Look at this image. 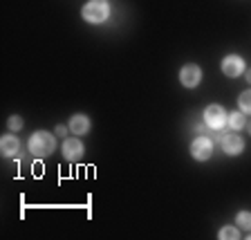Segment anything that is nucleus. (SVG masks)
<instances>
[{"instance_id":"19","label":"nucleus","mask_w":251,"mask_h":240,"mask_svg":"<svg viewBox=\"0 0 251 240\" xmlns=\"http://www.w3.org/2000/svg\"><path fill=\"white\" fill-rule=\"evenodd\" d=\"M249 240H251V234H249Z\"/></svg>"},{"instance_id":"2","label":"nucleus","mask_w":251,"mask_h":240,"mask_svg":"<svg viewBox=\"0 0 251 240\" xmlns=\"http://www.w3.org/2000/svg\"><path fill=\"white\" fill-rule=\"evenodd\" d=\"M81 16H83V21L99 25V23H103L105 18L110 16V5L105 2V0H90V2H85L83 5Z\"/></svg>"},{"instance_id":"15","label":"nucleus","mask_w":251,"mask_h":240,"mask_svg":"<svg viewBox=\"0 0 251 240\" xmlns=\"http://www.w3.org/2000/svg\"><path fill=\"white\" fill-rule=\"evenodd\" d=\"M7 126H9V128H11V131H21V128H23V119H21V117H9V121H7Z\"/></svg>"},{"instance_id":"7","label":"nucleus","mask_w":251,"mask_h":240,"mask_svg":"<svg viewBox=\"0 0 251 240\" xmlns=\"http://www.w3.org/2000/svg\"><path fill=\"white\" fill-rule=\"evenodd\" d=\"M222 72L226 74V77H240L242 72H245V61H242L238 54H229V56L222 58Z\"/></svg>"},{"instance_id":"5","label":"nucleus","mask_w":251,"mask_h":240,"mask_svg":"<svg viewBox=\"0 0 251 240\" xmlns=\"http://www.w3.org/2000/svg\"><path fill=\"white\" fill-rule=\"evenodd\" d=\"M220 141H222V151H225L226 155H238V153L245 151V139H242V137L238 135L235 131L222 135V137H220Z\"/></svg>"},{"instance_id":"13","label":"nucleus","mask_w":251,"mask_h":240,"mask_svg":"<svg viewBox=\"0 0 251 240\" xmlns=\"http://www.w3.org/2000/svg\"><path fill=\"white\" fill-rule=\"evenodd\" d=\"M235 218H238V227H240V229L251 231V213L249 211H240Z\"/></svg>"},{"instance_id":"16","label":"nucleus","mask_w":251,"mask_h":240,"mask_svg":"<svg viewBox=\"0 0 251 240\" xmlns=\"http://www.w3.org/2000/svg\"><path fill=\"white\" fill-rule=\"evenodd\" d=\"M56 135L58 137H65V135H68V128H65V126H56Z\"/></svg>"},{"instance_id":"8","label":"nucleus","mask_w":251,"mask_h":240,"mask_svg":"<svg viewBox=\"0 0 251 240\" xmlns=\"http://www.w3.org/2000/svg\"><path fill=\"white\" fill-rule=\"evenodd\" d=\"M63 157L68 162H78L83 157V144L78 139H74V137H68V139L63 141Z\"/></svg>"},{"instance_id":"1","label":"nucleus","mask_w":251,"mask_h":240,"mask_svg":"<svg viewBox=\"0 0 251 240\" xmlns=\"http://www.w3.org/2000/svg\"><path fill=\"white\" fill-rule=\"evenodd\" d=\"M27 146H29L31 155L38 157V160H43V157H47V155H52L54 153V148H56V139H54L52 133L38 131V133H34V135L29 137Z\"/></svg>"},{"instance_id":"4","label":"nucleus","mask_w":251,"mask_h":240,"mask_svg":"<svg viewBox=\"0 0 251 240\" xmlns=\"http://www.w3.org/2000/svg\"><path fill=\"white\" fill-rule=\"evenodd\" d=\"M191 155L198 160V162H204L213 155V139L211 137H195L193 144H191Z\"/></svg>"},{"instance_id":"6","label":"nucleus","mask_w":251,"mask_h":240,"mask_svg":"<svg viewBox=\"0 0 251 240\" xmlns=\"http://www.w3.org/2000/svg\"><path fill=\"white\" fill-rule=\"evenodd\" d=\"M179 81H182L184 88H195V85H200V81H202V70H200V65H184L182 72H179Z\"/></svg>"},{"instance_id":"17","label":"nucleus","mask_w":251,"mask_h":240,"mask_svg":"<svg viewBox=\"0 0 251 240\" xmlns=\"http://www.w3.org/2000/svg\"><path fill=\"white\" fill-rule=\"evenodd\" d=\"M247 81H249V83H251V70H249V72H247Z\"/></svg>"},{"instance_id":"9","label":"nucleus","mask_w":251,"mask_h":240,"mask_svg":"<svg viewBox=\"0 0 251 240\" xmlns=\"http://www.w3.org/2000/svg\"><path fill=\"white\" fill-rule=\"evenodd\" d=\"M0 151H2V155L5 157L18 155V151H21V141L16 139L14 135H5L2 139H0Z\"/></svg>"},{"instance_id":"11","label":"nucleus","mask_w":251,"mask_h":240,"mask_svg":"<svg viewBox=\"0 0 251 240\" xmlns=\"http://www.w3.org/2000/svg\"><path fill=\"white\" fill-rule=\"evenodd\" d=\"M226 126H229L231 131H242L247 126V119H245V112H231V115H226Z\"/></svg>"},{"instance_id":"3","label":"nucleus","mask_w":251,"mask_h":240,"mask_svg":"<svg viewBox=\"0 0 251 240\" xmlns=\"http://www.w3.org/2000/svg\"><path fill=\"white\" fill-rule=\"evenodd\" d=\"M204 124L209 126L211 131H222V128L226 126V112H225V108H222V106H218V104L209 106V108L204 110Z\"/></svg>"},{"instance_id":"14","label":"nucleus","mask_w":251,"mask_h":240,"mask_svg":"<svg viewBox=\"0 0 251 240\" xmlns=\"http://www.w3.org/2000/svg\"><path fill=\"white\" fill-rule=\"evenodd\" d=\"M220 238H222V240H235V238H238V229H235V227H222Z\"/></svg>"},{"instance_id":"10","label":"nucleus","mask_w":251,"mask_h":240,"mask_svg":"<svg viewBox=\"0 0 251 240\" xmlns=\"http://www.w3.org/2000/svg\"><path fill=\"white\" fill-rule=\"evenodd\" d=\"M68 128L74 133V135H85V133L90 131V119L85 115H74L72 119H70Z\"/></svg>"},{"instance_id":"12","label":"nucleus","mask_w":251,"mask_h":240,"mask_svg":"<svg viewBox=\"0 0 251 240\" xmlns=\"http://www.w3.org/2000/svg\"><path fill=\"white\" fill-rule=\"evenodd\" d=\"M238 106L242 108V112L251 115V90H245V92L240 94V99H238Z\"/></svg>"},{"instance_id":"18","label":"nucleus","mask_w":251,"mask_h":240,"mask_svg":"<svg viewBox=\"0 0 251 240\" xmlns=\"http://www.w3.org/2000/svg\"><path fill=\"white\" fill-rule=\"evenodd\" d=\"M247 128H249V133H251V124H249V126H247Z\"/></svg>"}]
</instances>
